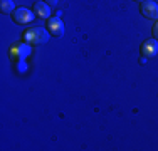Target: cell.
Instances as JSON below:
<instances>
[{
  "mask_svg": "<svg viewBox=\"0 0 158 151\" xmlns=\"http://www.w3.org/2000/svg\"><path fill=\"white\" fill-rule=\"evenodd\" d=\"M24 40L27 44H32V45L46 44L49 40V30L42 29V27H29L24 32Z\"/></svg>",
  "mask_w": 158,
  "mask_h": 151,
  "instance_id": "obj_1",
  "label": "cell"
},
{
  "mask_svg": "<svg viewBox=\"0 0 158 151\" xmlns=\"http://www.w3.org/2000/svg\"><path fill=\"white\" fill-rule=\"evenodd\" d=\"M10 15H12L14 22H15V24H19V25L31 24L32 18H34V14H32L29 9H24V7H19V9H15Z\"/></svg>",
  "mask_w": 158,
  "mask_h": 151,
  "instance_id": "obj_2",
  "label": "cell"
},
{
  "mask_svg": "<svg viewBox=\"0 0 158 151\" xmlns=\"http://www.w3.org/2000/svg\"><path fill=\"white\" fill-rule=\"evenodd\" d=\"M140 12L143 17L152 18V20H158V5L155 2H148V0H143L140 5Z\"/></svg>",
  "mask_w": 158,
  "mask_h": 151,
  "instance_id": "obj_3",
  "label": "cell"
},
{
  "mask_svg": "<svg viewBox=\"0 0 158 151\" xmlns=\"http://www.w3.org/2000/svg\"><path fill=\"white\" fill-rule=\"evenodd\" d=\"M47 30L51 35L54 37H61L64 34V24L61 22L59 17H49L47 18Z\"/></svg>",
  "mask_w": 158,
  "mask_h": 151,
  "instance_id": "obj_4",
  "label": "cell"
},
{
  "mask_svg": "<svg viewBox=\"0 0 158 151\" xmlns=\"http://www.w3.org/2000/svg\"><path fill=\"white\" fill-rule=\"evenodd\" d=\"M32 10H34V14H35L39 18H49V15H51V7H49L46 2L34 3Z\"/></svg>",
  "mask_w": 158,
  "mask_h": 151,
  "instance_id": "obj_5",
  "label": "cell"
},
{
  "mask_svg": "<svg viewBox=\"0 0 158 151\" xmlns=\"http://www.w3.org/2000/svg\"><path fill=\"white\" fill-rule=\"evenodd\" d=\"M29 47L27 45H24V44H20V45H14L12 49H10V55L12 57H20V59H24L25 55H29Z\"/></svg>",
  "mask_w": 158,
  "mask_h": 151,
  "instance_id": "obj_6",
  "label": "cell"
},
{
  "mask_svg": "<svg viewBox=\"0 0 158 151\" xmlns=\"http://www.w3.org/2000/svg\"><path fill=\"white\" fill-rule=\"evenodd\" d=\"M14 2L12 0H2V3H0V12H2L3 15H9L14 12Z\"/></svg>",
  "mask_w": 158,
  "mask_h": 151,
  "instance_id": "obj_7",
  "label": "cell"
},
{
  "mask_svg": "<svg viewBox=\"0 0 158 151\" xmlns=\"http://www.w3.org/2000/svg\"><path fill=\"white\" fill-rule=\"evenodd\" d=\"M155 44H143L141 45V52L146 55H155Z\"/></svg>",
  "mask_w": 158,
  "mask_h": 151,
  "instance_id": "obj_8",
  "label": "cell"
},
{
  "mask_svg": "<svg viewBox=\"0 0 158 151\" xmlns=\"http://www.w3.org/2000/svg\"><path fill=\"white\" fill-rule=\"evenodd\" d=\"M152 35H153V39H156L158 40V22L155 25H153V30H152Z\"/></svg>",
  "mask_w": 158,
  "mask_h": 151,
  "instance_id": "obj_9",
  "label": "cell"
},
{
  "mask_svg": "<svg viewBox=\"0 0 158 151\" xmlns=\"http://www.w3.org/2000/svg\"><path fill=\"white\" fill-rule=\"evenodd\" d=\"M44 2H46L49 7H56V5H57V2H59V0H44Z\"/></svg>",
  "mask_w": 158,
  "mask_h": 151,
  "instance_id": "obj_10",
  "label": "cell"
},
{
  "mask_svg": "<svg viewBox=\"0 0 158 151\" xmlns=\"http://www.w3.org/2000/svg\"><path fill=\"white\" fill-rule=\"evenodd\" d=\"M135 2H140V3H141V2H143V0H135Z\"/></svg>",
  "mask_w": 158,
  "mask_h": 151,
  "instance_id": "obj_11",
  "label": "cell"
}]
</instances>
